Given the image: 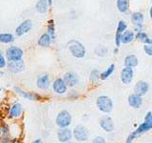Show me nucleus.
<instances>
[{
    "mask_svg": "<svg viewBox=\"0 0 152 143\" xmlns=\"http://www.w3.org/2000/svg\"><path fill=\"white\" fill-rule=\"evenodd\" d=\"M131 22L134 26V32L142 31L145 22V15L142 13L136 12L131 14Z\"/></svg>",
    "mask_w": 152,
    "mask_h": 143,
    "instance_id": "4",
    "label": "nucleus"
},
{
    "mask_svg": "<svg viewBox=\"0 0 152 143\" xmlns=\"http://www.w3.org/2000/svg\"><path fill=\"white\" fill-rule=\"evenodd\" d=\"M49 7L50 5L48 3V0H38L35 5L36 11L39 13H46L49 10Z\"/></svg>",
    "mask_w": 152,
    "mask_h": 143,
    "instance_id": "24",
    "label": "nucleus"
},
{
    "mask_svg": "<svg viewBox=\"0 0 152 143\" xmlns=\"http://www.w3.org/2000/svg\"><path fill=\"white\" fill-rule=\"evenodd\" d=\"M2 135V129H1V126H0V136Z\"/></svg>",
    "mask_w": 152,
    "mask_h": 143,
    "instance_id": "43",
    "label": "nucleus"
},
{
    "mask_svg": "<svg viewBox=\"0 0 152 143\" xmlns=\"http://www.w3.org/2000/svg\"><path fill=\"white\" fill-rule=\"evenodd\" d=\"M0 92H1V88H0Z\"/></svg>",
    "mask_w": 152,
    "mask_h": 143,
    "instance_id": "46",
    "label": "nucleus"
},
{
    "mask_svg": "<svg viewBox=\"0 0 152 143\" xmlns=\"http://www.w3.org/2000/svg\"><path fill=\"white\" fill-rule=\"evenodd\" d=\"M23 50L16 46H11L6 51V57L9 61L20 60L23 57Z\"/></svg>",
    "mask_w": 152,
    "mask_h": 143,
    "instance_id": "5",
    "label": "nucleus"
},
{
    "mask_svg": "<svg viewBox=\"0 0 152 143\" xmlns=\"http://www.w3.org/2000/svg\"><path fill=\"white\" fill-rule=\"evenodd\" d=\"M149 38L148 35L146 32H145L144 31H141V32H138L135 33V39H137L138 41H140L142 43H145L147 41V39Z\"/></svg>",
    "mask_w": 152,
    "mask_h": 143,
    "instance_id": "28",
    "label": "nucleus"
},
{
    "mask_svg": "<svg viewBox=\"0 0 152 143\" xmlns=\"http://www.w3.org/2000/svg\"><path fill=\"white\" fill-rule=\"evenodd\" d=\"M66 143H73V142H71V141H68V142H66Z\"/></svg>",
    "mask_w": 152,
    "mask_h": 143,
    "instance_id": "45",
    "label": "nucleus"
},
{
    "mask_svg": "<svg viewBox=\"0 0 152 143\" xmlns=\"http://www.w3.org/2000/svg\"><path fill=\"white\" fill-rule=\"evenodd\" d=\"M95 55H98V56H106L108 52V50L107 47H104V46H98L96 49H95Z\"/></svg>",
    "mask_w": 152,
    "mask_h": 143,
    "instance_id": "30",
    "label": "nucleus"
},
{
    "mask_svg": "<svg viewBox=\"0 0 152 143\" xmlns=\"http://www.w3.org/2000/svg\"><path fill=\"white\" fill-rule=\"evenodd\" d=\"M0 141H1V143H8V142H12L13 140L12 139V137L9 136L8 135H3V136L0 137Z\"/></svg>",
    "mask_w": 152,
    "mask_h": 143,
    "instance_id": "37",
    "label": "nucleus"
},
{
    "mask_svg": "<svg viewBox=\"0 0 152 143\" xmlns=\"http://www.w3.org/2000/svg\"><path fill=\"white\" fill-rule=\"evenodd\" d=\"M144 51L146 55L152 56V44H144Z\"/></svg>",
    "mask_w": 152,
    "mask_h": 143,
    "instance_id": "32",
    "label": "nucleus"
},
{
    "mask_svg": "<svg viewBox=\"0 0 152 143\" xmlns=\"http://www.w3.org/2000/svg\"><path fill=\"white\" fill-rule=\"evenodd\" d=\"M14 91H15L18 94H20L22 97H24L25 99H28V100H33V101H35V100H39L41 98L40 95H38L37 94L26 92V91H23L19 87H14Z\"/></svg>",
    "mask_w": 152,
    "mask_h": 143,
    "instance_id": "18",
    "label": "nucleus"
},
{
    "mask_svg": "<svg viewBox=\"0 0 152 143\" xmlns=\"http://www.w3.org/2000/svg\"><path fill=\"white\" fill-rule=\"evenodd\" d=\"M139 63V60H138L137 56L135 55H128L125 57V61H124V64L125 67H130V68H135V67Z\"/></svg>",
    "mask_w": 152,
    "mask_h": 143,
    "instance_id": "21",
    "label": "nucleus"
},
{
    "mask_svg": "<svg viewBox=\"0 0 152 143\" xmlns=\"http://www.w3.org/2000/svg\"><path fill=\"white\" fill-rule=\"evenodd\" d=\"M116 6L120 13H126L129 10V0H117Z\"/></svg>",
    "mask_w": 152,
    "mask_h": 143,
    "instance_id": "23",
    "label": "nucleus"
},
{
    "mask_svg": "<svg viewBox=\"0 0 152 143\" xmlns=\"http://www.w3.org/2000/svg\"><path fill=\"white\" fill-rule=\"evenodd\" d=\"M135 39V32L133 31L126 30L122 33V43L123 44H129Z\"/></svg>",
    "mask_w": 152,
    "mask_h": 143,
    "instance_id": "22",
    "label": "nucleus"
},
{
    "mask_svg": "<svg viewBox=\"0 0 152 143\" xmlns=\"http://www.w3.org/2000/svg\"><path fill=\"white\" fill-rule=\"evenodd\" d=\"M114 71H115V65L114 64L109 65L107 69H106L103 73L100 74V79H102V80L107 79L109 76H111V74L114 73Z\"/></svg>",
    "mask_w": 152,
    "mask_h": 143,
    "instance_id": "25",
    "label": "nucleus"
},
{
    "mask_svg": "<svg viewBox=\"0 0 152 143\" xmlns=\"http://www.w3.org/2000/svg\"><path fill=\"white\" fill-rule=\"evenodd\" d=\"M149 90V84L146 81L140 80L135 84L134 86V94L140 95V97H144L147 94Z\"/></svg>",
    "mask_w": 152,
    "mask_h": 143,
    "instance_id": "14",
    "label": "nucleus"
},
{
    "mask_svg": "<svg viewBox=\"0 0 152 143\" xmlns=\"http://www.w3.org/2000/svg\"><path fill=\"white\" fill-rule=\"evenodd\" d=\"M7 65V62H6V58L5 56L3 55L2 52H0V69H4L5 67Z\"/></svg>",
    "mask_w": 152,
    "mask_h": 143,
    "instance_id": "34",
    "label": "nucleus"
},
{
    "mask_svg": "<svg viewBox=\"0 0 152 143\" xmlns=\"http://www.w3.org/2000/svg\"><path fill=\"white\" fill-rule=\"evenodd\" d=\"M122 44V33L116 32L115 35V45L117 48H119Z\"/></svg>",
    "mask_w": 152,
    "mask_h": 143,
    "instance_id": "33",
    "label": "nucleus"
},
{
    "mask_svg": "<svg viewBox=\"0 0 152 143\" xmlns=\"http://www.w3.org/2000/svg\"><path fill=\"white\" fill-rule=\"evenodd\" d=\"M63 79L68 87H74L79 83V77L73 72H68L63 76Z\"/></svg>",
    "mask_w": 152,
    "mask_h": 143,
    "instance_id": "15",
    "label": "nucleus"
},
{
    "mask_svg": "<svg viewBox=\"0 0 152 143\" xmlns=\"http://www.w3.org/2000/svg\"><path fill=\"white\" fill-rule=\"evenodd\" d=\"M72 131L70 129L68 128H60L58 132H57V138L58 140L62 143H66L68 141H70V139L72 138Z\"/></svg>",
    "mask_w": 152,
    "mask_h": 143,
    "instance_id": "10",
    "label": "nucleus"
},
{
    "mask_svg": "<svg viewBox=\"0 0 152 143\" xmlns=\"http://www.w3.org/2000/svg\"><path fill=\"white\" fill-rule=\"evenodd\" d=\"M52 89L55 94H66V90H68V86L65 83V81L63 78H56L53 83H52Z\"/></svg>",
    "mask_w": 152,
    "mask_h": 143,
    "instance_id": "13",
    "label": "nucleus"
},
{
    "mask_svg": "<svg viewBox=\"0 0 152 143\" xmlns=\"http://www.w3.org/2000/svg\"><path fill=\"white\" fill-rule=\"evenodd\" d=\"M97 108L103 113L108 114L112 111L113 109V102L110 97H107V95H100L96 100Z\"/></svg>",
    "mask_w": 152,
    "mask_h": 143,
    "instance_id": "3",
    "label": "nucleus"
},
{
    "mask_svg": "<svg viewBox=\"0 0 152 143\" xmlns=\"http://www.w3.org/2000/svg\"><path fill=\"white\" fill-rule=\"evenodd\" d=\"M68 46H69V52L75 58H83V57H85L86 48L82 43L76 40H70L68 43Z\"/></svg>",
    "mask_w": 152,
    "mask_h": 143,
    "instance_id": "1",
    "label": "nucleus"
},
{
    "mask_svg": "<svg viewBox=\"0 0 152 143\" xmlns=\"http://www.w3.org/2000/svg\"><path fill=\"white\" fill-rule=\"evenodd\" d=\"M8 143H12V142H8Z\"/></svg>",
    "mask_w": 152,
    "mask_h": 143,
    "instance_id": "47",
    "label": "nucleus"
},
{
    "mask_svg": "<svg viewBox=\"0 0 152 143\" xmlns=\"http://www.w3.org/2000/svg\"><path fill=\"white\" fill-rule=\"evenodd\" d=\"M99 124H100V127H101L103 130L104 132H107V133H111V132H113L114 131V128H115V126H114L113 120L111 119V117L108 116H103L101 119H100Z\"/></svg>",
    "mask_w": 152,
    "mask_h": 143,
    "instance_id": "9",
    "label": "nucleus"
},
{
    "mask_svg": "<svg viewBox=\"0 0 152 143\" xmlns=\"http://www.w3.org/2000/svg\"><path fill=\"white\" fill-rule=\"evenodd\" d=\"M37 88H39L40 90H47L49 89L50 86V75L48 74H44L42 75H39L36 81Z\"/></svg>",
    "mask_w": 152,
    "mask_h": 143,
    "instance_id": "16",
    "label": "nucleus"
},
{
    "mask_svg": "<svg viewBox=\"0 0 152 143\" xmlns=\"http://www.w3.org/2000/svg\"><path fill=\"white\" fill-rule=\"evenodd\" d=\"M145 121L147 122L149 124V125L151 126L152 128V113L151 112H148L146 114H145Z\"/></svg>",
    "mask_w": 152,
    "mask_h": 143,
    "instance_id": "36",
    "label": "nucleus"
},
{
    "mask_svg": "<svg viewBox=\"0 0 152 143\" xmlns=\"http://www.w3.org/2000/svg\"><path fill=\"white\" fill-rule=\"evenodd\" d=\"M133 76H134V71H133V68H130V67H125L120 74V78L121 81L125 84V85H128L131 83V81L133 80Z\"/></svg>",
    "mask_w": 152,
    "mask_h": 143,
    "instance_id": "7",
    "label": "nucleus"
},
{
    "mask_svg": "<svg viewBox=\"0 0 152 143\" xmlns=\"http://www.w3.org/2000/svg\"><path fill=\"white\" fill-rule=\"evenodd\" d=\"M71 121H72V116L69 111L63 110L58 113L55 118V123L59 128H68L70 126Z\"/></svg>",
    "mask_w": 152,
    "mask_h": 143,
    "instance_id": "2",
    "label": "nucleus"
},
{
    "mask_svg": "<svg viewBox=\"0 0 152 143\" xmlns=\"http://www.w3.org/2000/svg\"><path fill=\"white\" fill-rule=\"evenodd\" d=\"M126 28H127V25H126V21L120 20V21L118 22V25H117V32H116L123 33L125 31H126Z\"/></svg>",
    "mask_w": 152,
    "mask_h": 143,
    "instance_id": "31",
    "label": "nucleus"
},
{
    "mask_svg": "<svg viewBox=\"0 0 152 143\" xmlns=\"http://www.w3.org/2000/svg\"><path fill=\"white\" fill-rule=\"evenodd\" d=\"M150 130H152V128H151V126L149 125L148 123L147 122H142L141 125L138 127L136 130L132 133V135L134 136V137L136 138L137 136H139L140 135H142V133H146V132H148V131H150Z\"/></svg>",
    "mask_w": 152,
    "mask_h": 143,
    "instance_id": "20",
    "label": "nucleus"
},
{
    "mask_svg": "<svg viewBox=\"0 0 152 143\" xmlns=\"http://www.w3.org/2000/svg\"><path fill=\"white\" fill-rule=\"evenodd\" d=\"M127 102L129 104L130 107L134 109H140L142 104V97H140V95H138L136 94H131L128 95Z\"/></svg>",
    "mask_w": 152,
    "mask_h": 143,
    "instance_id": "17",
    "label": "nucleus"
},
{
    "mask_svg": "<svg viewBox=\"0 0 152 143\" xmlns=\"http://www.w3.org/2000/svg\"><path fill=\"white\" fill-rule=\"evenodd\" d=\"M23 112H24V109L22 107V105L20 103H15L9 109L8 116L12 119H18L22 116Z\"/></svg>",
    "mask_w": 152,
    "mask_h": 143,
    "instance_id": "11",
    "label": "nucleus"
},
{
    "mask_svg": "<svg viewBox=\"0 0 152 143\" xmlns=\"http://www.w3.org/2000/svg\"><path fill=\"white\" fill-rule=\"evenodd\" d=\"M32 143H43V141H42V139H40V138H37V139L33 140Z\"/></svg>",
    "mask_w": 152,
    "mask_h": 143,
    "instance_id": "39",
    "label": "nucleus"
},
{
    "mask_svg": "<svg viewBox=\"0 0 152 143\" xmlns=\"http://www.w3.org/2000/svg\"><path fill=\"white\" fill-rule=\"evenodd\" d=\"M31 28H32L31 20L27 19V20L23 21L22 23L19 24V26H17V28L15 29V35L17 36H22L30 32L31 30Z\"/></svg>",
    "mask_w": 152,
    "mask_h": 143,
    "instance_id": "8",
    "label": "nucleus"
},
{
    "mask_svg": "<svg viewBox=\"0 0 152 143\" xmlns=\"http://www.w3.org/2000/svg\"><path fill=\"white\" fill-rule=\"evenodd\" d=\"M92 143H106V139L103 136H96L92 140Z\"/></svg>",
    "mask_w": 152,
    "mask_h": 143,
    "instance_id": "38",
    "label": "nucleus"
},
{
    "mask_svg": "<svg viewBox=\"0 0 152 143\" xmlns=\"http://www.w3.org/2000/svg\"><path fill=\"white\" fill-rule=\"evenodd\" d=\"M1 129H2V135H9L10 133V126L6 123H3L1 125Z\"/></svg>",
    "mask_w": 152,
    "mask_h": 143,
    "instance_id": "35",
    "label": "nucleus"
},
{
    "mask_svg": "<svg viewBox=\"0 0 152 143\" xmlns=\"http://www.w3.org/2000/svg\"><path fill=\"white\" fill-rule=\"evenodd\" d=\"M14 41V35L12 33H0V42L4 44H9Z\"/></svg>",
    "mask_w": 152,
    "mask_h": 143,
    "instance_id": "26",
    "label": "nucleus"
},
{
    "mask_svg": "<svg viewBox=\"0 0 152 143\" xmlns=\"http://www.w3.org/2000/svg\"><path fill=\"white\" fill-rule=\"evenodd\" d=\"M48 33L50 35L52 40L55 39V26H54L53 19H50V20H49V22H48Z\"/></svg>",
    "mask_w": 152,
    "mask_h": 143,
    "instance_id": "27",
    "label": "nucleus"
},
{
    "mask_svg": "<svg viewBox=\"0 0 152 143\" xmlns=\"http://www.w3.org/2000/svg\"><path fill=\"white\" fill-rule=\"evenodd\" d=\"M100 79V72L98 69H93L90 72V75H89V80L91 81L92 83H96L97 81Z\"/></svg>",
    "mask_w": 152,
    "mask_h": 143,
    "instance_id": "29",
    "label": "nucleus"
},
{
    "mask_svg": "<svg viewBox=\"0 0 152 143\" xmlns=\"http://www.w3.org/2000/svg\"><path fill=\"white\" fill-rule=\"evenodd\" d=\"M149 16H150V19L152 20V7H151L150 10H149Z\"/></svg>",
    "mask_w": 152,
    "mask_h": 143,
    "instance_id": "41",
    "label": "nucleus"
},
{
    "mask_svg": "<svg viewBox=\"0 0 152 143\" xmlns=\"http://www.w3.org/2000/svg\"><path fill=\"white\" fill-rule=\"evenodd\" d=\"M48 3H49L50 6H51V5H52V0H48Z\"/></svg>",
    "mask_w": 152,
    "mask_h": 143,
    "instance_id": "42",
    "label": "nucleus"
},
{
    "mask_svg": "<svg viewBox=\"0 0 152 143\" xmlns=\"http://www.w3.org/2000/svg\"><path fill=\"white\" fill-rule=\"evenodd\" d=\"M8 69L12 74H19L25 69V63L22 59L15 60V61H9Z\"/></svg>",
    "mask_w": 152,
    "mask_h": 143,
    "instance_id": "12",
    "label": "nucleus"
},
{
    "mask_svg": "<svg viewBox=\"0 0 152 143\" xmlns=\"http://www.w3.org/2000/svg\"><path fill=\"white\" fill-rule=\"evenodd\" d=\"M51 42H52V39H51L50 35L48 32L43 33V35L39 37L38 41H37L38 45H39L40 47H42V48H48V47H50V44H51Z\"/></svg>",
    "mask_w": 152,
    "mask_h": 143,
    "instance_id": "19",
    "label": "nucleus"
},
{
    "mask_svg": "<svg viewBox=\"0 0 152 143\" xmlns=\"http://www.w3.org/2000/svg\"><path fill=\"white\" fill-rule=\"evenodd\" d=\"M113 52H114V55H117L118 54V52H119V48H115V49H114L113 50Z\"/></svg>",
    "mask_w": 152,
    "mask_h": 143,
    "instance_id": "40",
    "label": "nucleus"
},
{
    "mask_svg": "<svg viewBox=\"0 0 152 143\" xmlns=\"http://www.w3.org/2000/svg\"><path fill=\"white\" fill-rule=\"evenodd\" d=\"M126 143H132V142H130V141H127V140H126Z\"/></svg>",
    "mask_w": 152,
    "mask_h": 143,
    "instance_id": "44",
    "label": "nucleus"
},
{
    "mask_svg": "<svg viewBox=\"0 0 152 143\" xmlns=\"http://www.w3.org/2000/svg\"><path fill=\"white\" fill-rule=\"evenodd\" d=\"M73 137L79 142H84L88 138V130L84 125H78L74 128L72 132Z\"/></svg>",
    "mask_w": 152,
    "mask_h": 143,
    "instance_id": "6",
    "label": "nucleus"
}]
</instances>
